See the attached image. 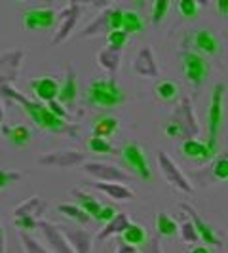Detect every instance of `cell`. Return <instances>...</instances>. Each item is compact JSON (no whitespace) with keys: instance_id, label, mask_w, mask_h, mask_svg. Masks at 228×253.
<instances>
[{"instance_id":"cell-1","label":"cell","mask_w":228,"mask_h":253,"mask_svg":"<svg viewBox=\"0 0 228 253\" xmlns=\"http://www.w3.org/2000/svg\"><path fill=\"white\" fill-rule=\"evenodd\" d=\"M0 93L8 101L19 103L25 109V113L29 114V118L38 127H42V129H46L50 133H63V131L69 129V124L65 122L63 118H59V116H55V114L51 113L50 109H48V105H44V103L38 101V99H29V97H25L21 91L12 88V84H0Z\"/></svg>"},{"instance_id":"cell-2","label":"cell","mask_w":228,"mask_h":253,"mask_svg":"<svg viewBox=\"0 0 228 253\" xmlns=\"http://www.w3.org/2000/svg\"><path fill=\"white\" fill-rule=\"evenodd\" d=\"M86 99L89 105L103 107V109H113L126 101V93L120 88L114 76L109 78H95L86 89Z\"/></svg>"},{"instance_id":"cell-3","label":"cell","mask_w":228,"mask_h":253,"mask_svg":"<svg viewBox=\"0 0 228 253\" xmlns=\"http://www.w3.org/2000/svg\"><path fill=\"white\" fill-rule=\"evenodd\" d=\"M225 118V84H215L211 95V107L207 113V127H209V139L207 145L217 151V135Z\"/></svg>"},{"instance_id":"cell-4","label":"cell","mask_w":228,"mask_h":253,"mask_svg":"<svg viewBox=\"0 0 228 253\" xmlns=\"http://www.w3.org/2000/svg\"><path fill=\"white\" fill-rule=\"evenodd\" d=\"M122 158H124V162L131 173H135L143 181H151V166H149V160H147L145 151L141 149L139 143H126L122 147Z\"/></svg>"},{"instance_id":"cell-5","label":"cell","mask_w":228,"mask_h":253,"mask_svg":"<svg viewBox=\"0 0 228 253\" xmlns=\"http://www.w3.org/2000/svg\"><path fill=\"white\" fill-rule=\"evenodd\" d=\"M82 168L95 181H103V183H131L129 173H126L118 166L109 164V162H84Z\"/></svg>"},{"instance_id":"cell-6","label":"cell","mask_w":228,"mask_h":253,"mask_svg":"<svg viewBox=\"0 0 228 253\" xmlns=\"http://www.w3.org/2000/svg\"><path fill=\"white\" fill-rule=\"evenodd\" d=\"M80 13H82V6L78 2H69V6L57 15V31L51 38L53 44H61L63 40L71 37V33L75 31L76 23L80 19Z\"/></svg>"},{"instance_id":"cell-7","label":"cell","mask_w":228,"mask_h":253,"mask_svg":"<svg viewBox=\"0 0 228 253\" xmlns=\"http://www.w3.org/2000/svg\"><path fill=\"white\" fill-rule=\"evenodd\" d=\"M183 73H185V78L189 82L200 86L203 80H205L207 73H209V65H207V61L203 59L200 53H196V51H185L183 53Z\"/></svg>"},{"instance_id":"cell-8","label":"cell","mask_w":228,"mask_h":253,"mask_svg":"<svg viewBox=\"0 0 228 253\" xmlns=\"http://www.w3.org/2000/svg\"><path fill=\"white\" fill-rule=\"evenodd\" d=\"M158 164H160V169H162V173H164L165 181L169 183V185H173V187H177L179 190H183V192H189L192 194L194 189H192V185H190L187 177L183 175V171L177 168V164L165 154L164 151L158 152Z\"/></svg>"},{"instance_id":"cell-9","label":"cell","mask_w":228,"mask_h":253,"mask_svg":"<svg viewBox=\"0 0 228 253\" xmlns=\"http://www.w3.org/2000/svg\"><path fill=\"white\" fill-rule=\"evenodd\" d=\"M38 230L44 236V240L48 242L51 253H75V250L71 248V244L67 242L65 234L61 232V228L51 225L50 221L40 219L38 221Z\"/></svg>"},{"instance_id":"cell-10","label":"cell","mask_w":228,"mask_h":253,"mask_svg":"<svg viewBox=\"0 0 228 253\" xmlns=\"http://www.w3.org/2000/svg\"><path fill=\"white\" fill-rule=\"evenodd\" d=\"M57 23V13L51 8H33L23 15V25L27 31H42Z\"/></svg>"},{"instance_id":"cell-11","label":"cell","mask_w":228,"mask_h":253,"mask_svg":"<svg viewBox=\"0 0 228 253\" xmlns=\"http://www.w3.org/2000/svg\"><path fill=\"white\" fill-rule=\"evenodd\" d=\"M84 154L78 151H57L48 152L38 158V164L42 166H53V168H73V166L84 164Z\"/></svg>"},{"instance_id":"cell-12","label":"cell","mask_w":228,"mask_h":253,"mask_svg":"<svg viewBox=\"0 0 228 253\" xmlns=\"http://www.w3.org/2000/svg\"><path fill=\"white\" fill-rule=\"evenodd\" d=\"M29 86L33 89L35 97L38 101H44L46 105L50 101H55L57 95H59V82L55 78H50V76H42V78H33L29 82Z\"/></svg>"},{"instance_id":"cell-13","label":"cell","mask_w":228,"mask_h":253,"mask_svg":"<svg viewBox=\"0 0 228 253\" xmlns=\"http://www.w3.org/2000/svg\"><path fill=\"white\" fill-rule=\"evenodd\" d=\"M173 122H177L179 126H181L183 137H187V139H194V135L198 133L196 118H194V113H192V105H190V101L187 97L181 101V107H179L177 113H175V120Z\"/></svg>"},{"instance_id":"cell-14","label":"cell","mask_w":228,"mask_h":253,"mask_svg":"<svg viewBox=\"0 0 228 253\" xmlns=\"http://www.w3.org/2000/svg\"><path fill=\"white\" fill-rule=\"evenodd\" d=\"M65 234L67 242L71 244V248L75 253H91V234L84 228L76 227H59Z\"/></svg>"},{"instance_id":"cell-15","label":"cell","mask_w":228,"mask_h":253,"mask_svg":"<svg viewBox=\"0 0 228 253\" xmlns=\"http://www.w3.org/2000/svg\"><path fill=\"white\" fill-rule=\"evenodd\" d=\"M183 154L190 158V160H198V162H205V160H211L217 154V151H213L207 143H202L198 139H185L183 141V147H181Z\"/></svg>"},{"instance_id":"cell-16","label":"cell","mask_w":228,"mask_h":253,"mask_svg":"<svg viewBox=\"0 0 228 253\" xmlns=\"http://www.w3.org/2000/svg\"><path fill=\"white\" fill-rule=\"evenodd\" d=\"M133 71L141 76H147V78H154L158 76V65L154 59V53L151 48H141L135 55V61H133Z\"/></svg>"},{"instance_id":"cell-17","label":"cell","mask_w":228,"mask_h":253,"mask_svg":"<svg viewBox=\"0 0 228 253\" xmlns=\"http://www.w3.org/2000/svg\"><path fill=\"white\" fill-rule=\"evenodd\" d=\"M21 59H23L21 51H10L0 55V84H10L15 78Z\"/></svg>"},{"instance_id":"cell-18","label":"cell","mask_w":228,"mask_h":253,"mask_svg":"<svg viewBox=\"0 0 228 253\" xmlns=\"http://www.w3.org/2000/svg\"><path fill=\"white\" fill-rule=\"evenodd\" d=\"M187 213L190 215V219H192V223H194V227H196V230H198V234H200V240H203L207 246H221V240L215 236V232H213V228L209 227L207 223H203L202 217L198 215L190 206H187V204H183L181 206Z\"/></svg>"},{"instance_id":"cell-19","label":"cell","mask_w":228,"mask_h":253,"mask_svg":"<svg viewBox=\"0 0 228 253\" xmlns=\"http://www.w3.org/2000/svg\"><path fill=\"white\" fill-rule=\"evenodd\" d=\"M93 189L105 192L109 198H114V200H133L135 198V192L122 185V183H103V181H95V183H89Z\"/></svg>"},{"instance_id":"cell-20","label":"cell","mask_w":228,"mask_h":253,"mask_svg":"<svg viewBox=\"0 0 228 253\" xmlns=\"http://www.w3.org/2000/svg\"><path fill=\"white\" fill-rule=\"evenodd\" d=\"M76 97H78L76 76H75V71L69 67V69H67V76H65V80L61 82V86H59L57 101L61 103V105H65V107H71V105H75Z\"/></svg>"},{"instance_id":"cell-21","label":"cell","mask_w":228,"mask_h":253,"mask_svg":"<svg viewBox=\"0 0 228 253\" xmlns=\"http://www.w3.org/2000/svg\"><path fill=\"white\" fill-rule=\"evenodd\" d=\"M46 210V202L40 198V196H31L27 198L23 204H19L15 210H13V217H33V219H38L40 221V215L44 213Z\"/></svg>"},{"instance_id":"cell-22","label":"cell","mask_w":228,"mask_h":253,"mask_svg":"<svg viewBox=\"0 0 228 253\" xmlns=\"http://www.w3.org/2000/svg\"><path fill=\"white\" fill-rule=\"evenodd\" d=\"M73 196L76 198V204L88 213L91 219L99 221V213H101L103 206L99 204V200L95 196H91L88 192H84L82 189H73Z\"/></svg>"},{"instance_id":"cell-23","label":"cell","mask_w":228,"mask_h":253,"mask_svg":"<svg viewBox=\"0 0 228 253\" xmlns=\"http://www.w3.org/2000/svg\"><path fill=\"white\" fill-rule=\"evenodd\" d=\"M118 126H120L118 118H114V116H99L91 124V135L107 139V137H111L118 131Z\"/></svg>"},{"instance_id":"cell-24","label":"cell","mask_w":228,"mask_h":253,"mask_svg":"<svg viewBox=\"0 0 228 253\" xmlns=\"http://www.w3.org/2000/svg\"><path fill=\"white\" fill-rule=\"evenodd\" d=\"M147 240H149L147 230L141 227V225H137V223H129L126 230L120 234V242H124L127 246H133V248L147 246Z\"/></svg>"},{"instance_id":"cell-25","label":"cell","mask_w":228,"mask_h":253,"mask_svg":"<svg viewBox=\"0 0 228 253\" xmlns=\"http://www.w3.org/2000/svg\"><path fill=\"white\" fill-rule=\"evenodd\" d=\"M129 223H131V221H129V217H127L126 213H118L111 223L103 225V228L99 230V234H97V240L105 242V240H109L111 236H114V234H122Z\"/></svg>"},{"instance_id":"cell-26","label":"cell","mask_w":228,"mask_h":253,"mask_svg":"<svg viewBox=\"0 0 228 253\" xmlns=\"http://www.w3.org/2000/svg\"><path fill=\"white\" fill-rule=\"evenodd\" d=\"M120 51L113 50V48H103L99 53H97V65L105 69L109 75H116L118 69H120Z\"/></svg>"},{"instance_id":"cell-27","label":"cell","mask_w":228,"mask_h":253,"mask_svg":"<svg viewBox=\"0 0 228 253\" xmlns=\"http://www.w3.org/2000/svg\"><path fill=\"white\" fill-rule=\"evenodd\" d=\"M194 46L202 51V53L213 55V53H217V50H219V40H217V37L211 31H205V29H203V31H198V33L194 35Z\"/></svg>"},{"instance_id":"cell-28","label":"cell","mask_w":228,"mask_h":253,"mask_svg":"<svg viewBox=\"0 0 228 253\" xmlns=\"http://www.w3.org/2000/svg\"><path fill=\"white\" fill-rule=\"evenodd\" d=\"M57 211H59L61 215L69 217V219H73L76 223H80V225H88L89 219H91L78 204H59V206H57Z\"/></svg>"},{"instance_id":"cell-29","label":"cell","mask_w":228,"mask_h":253,"mask_svg":"<svg viewBox=\"0 0 228 253\" xmlns=\"http://www.w3.org/2000/svg\"><path fill=\"white\" fill-rule=\"evenodd\" d=\"M103 31H107V35L111 33V27H109V8L105 10V12H101L91 23H89L86 29H84V33H82V37H95V35H99V33H103Z\"/></svg>"},{"instance_id":"cell-30","label":"cell","mask_w":228,"mask_h":253,"mask_svg":"<svg viewBox=\"0 0 228 253\" xmlns=\"http://www.w3.org/2000/svg\"><path fill=\"white\" fill-rule=\"evenodd\" d=\"M156 230L158 234H162L165 238H173L179 234V225L175 219L167 215V213H158L156 217Z\"/></svg>"},{"instance_id":"cell-31","label":"cell","mask_w":228,"mask_h":253,"mask_svg":"<svg viewBox=\"0 0 228 253\" xmlns=\"http://www.w3.org/2000/svg\"><path fill=\"white\" fill-rule=\"evenodd\" d=\"M4 133L10 137L15 147H25L29 145V141H31V131H29V127L23 126V124H17V126H12V127H4Z\"/></svg>"},{"instance_id":"cell-32","label":"cell","mask_w":228,"mask_h":253,"mask_svg":"<svg viewBox=\"0 0 228 253\" xmlns=\"http://www.w3.org/2000/svg\"><path fill=\"white\" fill-rule=\"evenodd\" d=\"M143 29H145V23H143L139 13L133 12V10L124 12V25H122V31L126 33L127 37H129V35H139V33H143Z\"/></svg>"},{"instance_id":"cell-33","label":"cell","mask_w":228,"mask_h":253,"mask_svg":"<svg viewBox=\"0 0 228 253\" xmlns=\"http://www.w3.org/2000/svg\"><path fill=\"white\" fill-rule=\"evenodd\" d=\"M156 95L162 99V101H175L179 97V88L175 82L171 80H162L158 86H156Z\"/></svg>"},{"instance_id":"cell-34","label":"cell","mask_w":228,"mask_h":253,"mask_svg":"<svg viewBox=\"0 0 228 253\" xmlns=\"http://www.w3.org/2000/svg\"><path fill=\"white\" fill-rule=\"evenodd\" d=\"M19 238H21V244H23L25 253H51L48 248H44V246H42L35 236H31L29 232L19 230Z\"/></svg>"},{"instance_id":"cell-35","label":"cell","mask_w":228,"mask_h":253,"mask_svg":"<svg viewBox=\"0 0 228 253\" xmlns=\"http://www.w3.org/2000/svg\"><path fill=\"white\" fill-rule=\"evenodd\" d=\"M88 149L89 152H95V154H111L114 151V147L111 145L109 139H103V137H89L88 139Z\"/></svg>"},{"instance_id":"cell-36","label":"cell","mask_w":228,"mask_h":253,"mask_svg":"<svg viewBox=\"0 0 228 253\" xmlns=\"http://www.w3.org/2000/svg\"><path fill=\"white\" fill-rule=\"evenodd\" d=\"M179 234H181L183 240L190 242V244H196V242L200 240V234H198V230H196L192 221H185V223L179 227Z\"/></svg>"},{"instance_id":"cell-37","label":"cell","mask_w":228,"mask_h":253,"mask_svg":"<svg viewBox=\"0 0 228 253\" xmlns=\"http://www.w3.org/2000/svg\"><path fill=\"white\" fill-rule=\"evenodd\" d=\"M107 42H109V48L120 51L124 46H126L127 35L124 33V31H111V33L107 35Z\"/></svg>"},{"instance_id":"cell-38","label":"cell","mask_w":228,"mask_h":253,"mask_svg":"<svg viewBox=\"0 0 228 253\" xmlns=\"http://www.w3.org/2000/svg\"><path fill=\"white\" fill-rule=\"evenodd\" d=\"M122 25H124V10L111 6L109 8V27H111V31H122Z\"/></svg>"},{"instance_id":"cell-39","label":"cell","mask_w":228,"mask_h":253,"mask_svg":"<svg viewBox=\"0 0 228 253\" xmlns=\"http://www.w3.org/2000/svg\"><path fill=\"white\" fill-rule=\"evenodd\" d=\"M167 10H169V2H167V0H156V2L152 4V23L158 25L165 17Z\"/></svg>"},{"instance_id":"cell-40","label":"cell","mask_w":228,"mask_h":253,"mask_svg":"<svg viewBox=\"0 0 228 253\" xmlns=\"http://www.w3.org/2000/svg\"><path fill=\"white\" fill-rule=\"evenodd\" d=\"M198 10H200V4L196 0H181L179 2V12L185 17H196L198 15Z\"/></svg>"},{"instance_id":"cell-41","label":"cell","mask_w":228,"mask_h":253,"mask_svg":"<svg viewBox=\"0 0 228 253\" xmlns=\"http://www.w3.org/2000/svg\"><path fill=\"white\" fill-rule=\"evenodd\" d=\"M213 175L221 181H228V156H219L213 164Z\"/></svg>"},{"instance_id":"cell-42","label":"cell","mask_w":228,"mask_h":253,"mask_svg":"<svg viewBox=\"0 0 228 253\" xmlns=\"http://www.w3.org/2000/svg\"><path fill=\"white\" fill-rule=\"evenodd\" d=\"M13 225L15 228L23 230V232H33L38 228V219H33V217H17L13 219Z\"/></svg>"},{"instance_id":"cell-43","label":"cell","mask_w":228,"mask_h":253,"mask_svg":"<svg viewBox=\"0 0 228 253\" xmlns=\"http://www.w3.org/2000/svg\"><path fill=\"white\" fill-rule=\"evenodd\" d=\"M21 179L19 171H12V169H0V190L10 187L12 183H17Z\"/></svg>"},{"instance_id":"cell-44","label":"cell","mask_w":228,"mask_h":253,"mask_svg":"<svg viewBox=\"0 0 228 253\" xmlns=\"http://www.w3.org/2000/svg\"><path fill=\"white\" fill-rule=\"evenodd\" d=\"M116 215H118V211H116L114 206H103L101 213H99V223L107 225V223H111Z\"/></svg>"},{"instance_id":"cell-45","label":"cell","mask_w":228,"mask_h":253,"mask_svg":"<svg viewBox=\"0 0 228 253\" xmlns=\"http://www.w3.org/2000/svg\"><path fill=\"white\" fill-rule=\"evenodd\" d=\"M48 109H50L51 113L55 114V116H59V118H67V109H65V105H61V103L57 101V99H55V101H50L48 103Z\"/></svg>"},{"instance_id":"cell-46","label":"cell","mask_w":228,"mask_h":253,"mask_svg":"<svg viewBox=\"0 0 228 253\" xmlns=\"http://www.w3.org/2000/svg\"><path fill=\"white\" fill-rule=\"evenodd\" d=\"M165 135L167 137H183V129H181L177 122H169L165 126Z\"/></svg>"},{"instance_id":"cell-47","label":"cell","mask_w":228,"mask_h":253,"mask_svg":"<svg viewBox=\"0 0 228 253\" xmlns=\"http://www.w3.org/2000/svg\"><path fill=\"white\" fill-rule=\"evenodd\" d=\"M145 253H162V250H160V242H158V238H152L147 246H145Z\"/></svg>"},{"instance_id":"cell-48","label":"cell","mask_w":228,"mask_h":253,"mask_svg":"<svg viewBox=\"0 0 228 253\" xmlns=\"http://www.w3.org/2000/svg\"><path fill=\"white\" fill-rule=\"evenodd\" d=\"M116 253H139V252H137V248L127 246V244H124V242H120V244H118V250H116Z\"/></svg>"},{"instance_id":"cell-49","label":"cell","mask_w":228,"mask_h":253,"mask_svg":"<svg viewBox=\"0 0 228 253\" xmlns=\"http://www.w3.org/2000/svg\"><path fill=\"white\" fill-rule=\"evenodd\" d=\"M217 10L221 15H228V0H219L217 2Z\"/></svg>"},{"instance_id":"cell-50","label":"cell","mask_w":228,"mask_h":253,"mask_svg":"<svg viewBox=\"0 0 228 253\" xmlns=\"http://www.w3.org/2000/svg\"><path fill=\"white\" fill-rule=\"evenodd\" d=\"M190 253H211V250H209L207 246H194V248L190 250Z\"/></svg>"},{"instance_id":"cell-51","label":"cell","mask_w":228,"mask_h":253,"mask_svg":"<svg viewBox=\"0 0 228 253\" xmlns=\"http://www.w3.org/2000/svg\"><path fill=\"white\" fill-rule=\"evenodd\" d=\"M4 250H6V238H4V228L0 223V253H4Z\"/></svg>"},{"instance_id":"cell-52","label":"cell","mask_w":228,"mask_h":253,"mask_svg":"<svg viewBox=\"0 0 228 253\" xmlns=\"http://www.w3.org/2000/svg\"><path fill=\"white\" fill-rule=\"evenodd\" d=\"M2 118H4V107L0 105V120H2Z\"/></svg>"},{"instance_id":"cell-53","label":"cell","mask_w":228,"mask_h":253,"mask_svg":"<svg viewBox=\"0 0 228 253\" xmlns=\"http://www.w3.org/2000/svg\"><path fill=\"white\" fill-rule=\"evenodd\" d=\"M0 129H2V127H0Z\"/></svg>"}]
</instances>
